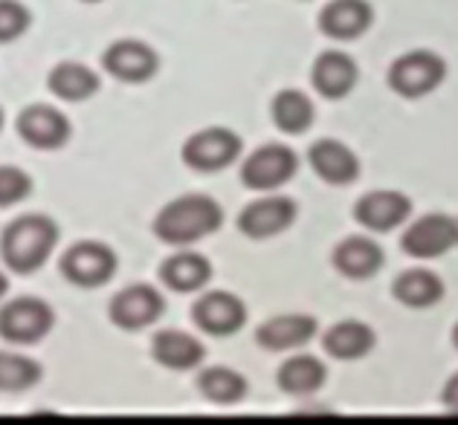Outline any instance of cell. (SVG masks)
<instances>
[{"mask_svg":"<svg viewBox=\"0 0 458 425\" xmlns=\"http://www.w3.org/2000/svg\"><path fill=\"white\" fill-rule=\"evenodd\" d=\"M30 9L18 0H0V44L21 38L30 29Z\"/></svg>","mask_w":458,"mask_h":425,"instance_id":"obj_29","label":"cell"},{"mask_svg":"<svg viewBox=\"0 0 458 425\" xmlns=\"http://www.w3.org/2000/svg\"><path fill=\"white\" fill-rule=\"evenodd\" d=\"M394 298L406 304V307H432L444 298V281L429 270H406L394 278L392 287Z\"/></svg>","mask_w":458,"mask_h":425,"instance_id":"obj_24","label":"cell"},{"mask_svg":"<svg viewBox=\"0 0 458 425\" xmlns=\"http://www.w3.org/2000/svg\"><path fill=\"white\" fill-rule=\"evenodd\" d=\"M453 345H455V350H458V324H455V330H453Z\"/></svg>","mask_w":458,"mask_h":425,"instance_id":"obj_33","label":"cell"},{"mask_svg":"<svg viewBox=\"0 0 458 425\" xmlns=\"http://www.w3.org/2000/svg\"><path fill=\"white\" fill-rule=\"evenodd\" d=\"M30 191H32L30 174H23L21 168L0 165V209H6V205H15L21 200H27Z\"/></svg>","mask_w":458,"mask_h":425,"instance_id":"obj_30","label":"cell"},{"mask_svg":"<svg viewBox=\"0 0 458 425\" xmlns=\"http://www.w3.org/2000/svg\"><path fill=\"white\" fill-rule=\"evenodd\" d=\"M383 261H386L383 249L369 238H348L334 249V266L345 278H354V281L371 278L383 266Z\"/></svg>","mask_w":458,"mask_h":425,"instance_id":"obj_21","label":"cell"},{"mask_svg":"<svg viewBox=\"0 0 458 425\" xmlns=\"http://www.w3.org/2000/svg\"><path fill=\"white\" fill-rule=\"evenodd\" d=\"M102 67L119 81L142 84L154 79V72L160 70V58H157V53L142 41H116L105 50Z\"/></svg>","mask_w":458,"mask_h":425,"instance_id":"obj_10","label":"cell"},{"mask_svg":"<svg viewBox=\"0 0 458 425\" xmlns=\"http://www.w3.org/2000/svg\"><path fill=\"white\" fill-rule=\"evenodd\" d=\"M6 289H9V281H6V275H4V272H0V298H4V296H6Z\"/></svg>","mask_w":458,"mask_h":425,"instance_id":"obj_32","label":"cell"},{"mask_svg":"<svg viewBox=\"0 0 458 425\" xmlns=\"http://www.w3.org/2000/svg\"><path fill=\"white\" fill-rule=\"evenodd\" d=\"M165 301L148 284H137L123 289L114 301H111V321L123 330H142V327L154 324L163 315Z\"/></svg>","mask_w":458,"mask_h":425,"instance_id":"obj_11","label":"cell"},{"mask_svg":"<svg viewBox=\"0 0 458 425\" xmlns=\"http://www.w3.org/2000/svg\"><path fill=\"white\" fill-rule=\"evenodd\" d=\"M299 171V156L287 145H264L247 156L241 168V182L252 191H273L291 182Z\"/></svg>","mask_w":458,"mask_h":425,"instance_id":"obj_6","label":"cell"},{"mask_svg":"<svg viewBox=\"0 0 458 425\" xmlns=\"http://www.w3.org/2000/svg\"><path fill=\"white\" fill-rule=\"evenodd\" d=\"M41 379V364L18 354H0V391L18 394L27 388L38 385Z\"/></svg>","mask_w":458,"mask_h":425,"instance_id":"obj_28","label":"cell"},{"mask_svg":"<svg viewBox=\"0 0 458 425\" xmlns=\"http://www.w3.org/2000/svg\"><path fill=\"white\" fill-rule=\"evenodd\" d=\"M325 376H328V371H325V364L319 359L293 356L279 368V388L284 394L308 396V394H317L325 385Z\"/></svg>","mask_w":458,"mask_h":425,"instance_id":"obj_25","label":"cell"},{"mask_svg":"<svg viewBox=\"0 0 458 425\" xmlns=\"http://www.w3.org/2000/svg\"><path fill=\"white\" fill-rule=\"evenodd\" d=\"M412 214V200L401 191H371L360 197L354 205L357 223H363L371 232H392Z\"/></svg>","mask_w":458,"mask_h":425,"instance_id":"obj_14","label":"cell"},{"mask_svg":"<svg viewBox=\"0 0 458 425\" xmlns=\"http://www.w3.org/2000/svg\"><path fill=\"white\" fill-rule=\"evenodd\" d=\"M357 79H360V70L354 64V58L345 53H334V50L322 53L310 70L313 88H317V93L325 96V99H343V96L354 90Z\"/></svg>","mask_w":458,"mask_h":425,"instance_id":"obj_16","label":"cell"},{"mask_svg":"<svg viewBox=\"0 0 458 425\" xmlns=\"http://www.w3.org/2000/svg\"><path fill=\"white\" fill-rule=\"evenodd\" d=\"M241 154V139L226 128H207L191 133L183 145V162L191 171H224L226 165H233Z\"/></svg>","mask_w":458,"mask_h":425,"instance_id":"obj_5","label":"cell"},{"mask_svg":"<svg viewBox=\"0 0 458 425\" xmlns=\"http://www.w3.org/2000/svg\"><path fill=\"white\" fill-rule=\"evenodd\" d=\"M375 21V12L366 0H331L319 15V29L334 41L360 38Z\"/></svg>","mask_w":458,"mask_h":425,"instance_id":"obj_15","label":"cell"},{"mask_svg":"<svg viewBox=\"0 0 458 425\" xmlns=\"http://www.w3.org/2000/svg\"><path fill=\"white\" fill-rule=\"evenodd\" d=\"M160 278L174 293H198V289L209 284L212 266L198 252H177L160 266Z\"/></svg>","mask_w":458,"mask_h":425,"instance_id":"obj_20","label":"cell"},{"mask_svg":"<svg viewBox=\"0 0 458 425\" xmlns=\"http://www.w3.org/2000/svg\"><path fill=\"white\" fill-rule=\"evenodd\" d=\"M116 272V254L105 243H76L62 254V275L81 289L105 287Z\"/></svg>","mask_w":458,"mask_h":425,"instance_id":"obj_7","label":"cell"},{"mask_svg":"<svg viewBox=\"0 0 458 425\" xmlns=\"http://www.w3.org/2000/svg\"><path fill=\"white\" fill-rule=\"evenodd\" d=\"M296 221V203L291 197H264L250 203L238 217V229L252 240H267L291 229Z\"/></svg>","mask_w":458,"mask_h":425,"instance_id":"obj_12","label":"cell"},{"mask_svg":"<svg viewBox=\"0 0 458 425\" xmlns=\"http://www.w3.org/2000/svg\"><path fill=\"white\" fill-rule=\"evenodd\" d=\"M55 315L50 304L23 296L0 307V338L9 345H35L53 330Z\"/></svg>","mask_w":458,"mask_h":425,"instance_id":"obj_3","label":"cell"},{"mask_svg":"<svg viewBox=\"0 0 458 425\" xmlns=\"http://www.w3.org/2000/svg\"><path fill=\"white\" fill-rule=\"evenodd\" d=\"M441 399H444V408H447L450 414H458V373L447 382V388H444Z\"/></svg>","mask_w":458,"mask_h":425,"instance_id":"obj_31","label":"cell"},{"mask_svg":"<svg viewBox=\"0 0 458 425\" xmlns=\"http://www.w3.org/2000/svg\"><path fill=\"white\" fill-rule=\"evenodd\" d=\"M18 137L38 151H55L70 139V121L62 111L32 104L18 116Z\"/></svg>","mask_w":458,"mask_h":425,"instance_id":"obj_9","label":"cell"},{"mask_svg":"<svg viewBox=\"0 0 458 425\" xmlns=\"http://www.w3.org/2000/svg\"><path fill=\"white\" fill-rule=\"evenodd\" d=\"M47 84H50L53 96H58V99L84 102L99 90V76H96L90 67L76 64V61H62V64H55L50 70Z\"/></svg>","mask_w":458,"mask_h":425,"instance_id":"obj_23","label":"cell"},{"mask_svg":"<svg viewBox=\"0 0 458 425\" xmlns=\"http://www.w3.org/2000/svg\"><path fill=\"white\" fill-rule=\"evenodd\" d=\"M191 319L209 336H233L247 324V307L238 296L218 289V293H203L195 301Z\"/></svg>","mask_w":458,"mask_h":425,"instance_id":"obj_8","label":"cell"},{"mask_svg":"<svg viewBox=\"0 0 458 425\" xmlns=\"http://www.w3.org/2000/svg\"><path fill=\"white\" fill-rule=\"evenodd\" d=\"M0 125H4V111H0Z\"/></svg>","mask_w":458,"mask_h":425,"instance_id":"obj_36","label":"cell"},{"mask_svg":"<svg viewBox=\"0 0 458 425\" xmlns=\"http://www.w3.org/2000/svg\"><path fill=\"white\" fill-rule=\"evenodd\" d=\"M273 121L284 133H305L313 125V104L302 90H282L273 99Z\"/></svg>","mask_w":458,"mask_h":425,"instance_id":"obj_26","label":"cell"},{"mask_svg":"<svg viewBox=\"0 0 458 425\" xmlns=\"http://www.w3.org/2000/svg\"><path fill=\"white\" fill-rule=\"evenodd\" d=\"M447 76V64L444 58L427 50H415L403 58H397L389 70V84L397 96L403 99H420L438 88Z\"/></svg>","mask_w":458,"mask_h":425,"instance_id":"obj_4","label":"cell"},{"mask_svg":"<svg viewBox=\"0 0 458 425\" xmlns=\"http://www.w3.org/2000/svg\"><path fill=\"white\" fill-rule=\"evenodd\" d=\"M224 223V209L212 197L203 194H189V197H177L157 214L154 235L168 246H189L207 235L218 232Z\"/></svg>","mask_w":458,"mask_h":425,"instance_id":"obj_1","label":"cell"},{"mask_svg":"<svg viewBox=\"0 0 458 425\" xmlns=\"http://www.w3.org/2000/svg\"><path fill=\"white\" fill-rule=\"evenodd\" d=\"M317 336V319L310 315H276L256 330V342L264 350H293L308 345Z\"/></svg>","mask_w":458,"mask_h":425,"instance_id":"obj_17","label":"cell"},{"mask_svg":"<svg viewBox=\"0 0 458 425\" xmlns=\"http://www.w3.org/2000/svg\"><path fill=\"white\" fill-rule=\"evenodd\" d=\"M200 394L218 405H233L247 394V379L233 368H207L198 376Z\"/></svg>","mask_w":458,"mask_h":425,"instance_id":"obj_27","label":"cell"},{"mask_svg":"<svg viewBox=\"0 0 458 425\" xmlns=\"http://www.w3.org/2000/svg\"><path fill=\"white\" fill-rule=\"evenodd\" d=\"M322 347H325V354L340 362L363 359L366 354H371V347H375V330L363 321H340L325 333Z\"/></svg>","mask_w":458,"mask_h":425,"instance_id":"obj_22","label":"cell"},{"mask_svg":"<svg viewBox=\"0 0 458 425\" xmlns=\"http://www.w3.org/2000/svg\"><path fill=\"white\" fill-rule=\"evenodd\" d=\"M55 243H58V229L50 217L27 214L6 226L4 238H0V254H4V263L9 270L30 275L47 263Z\"/></svg>","mask_w":458,"mask_h":425,"instance_id":"obj_2","label":"cell"},{"mask_svg":"<svg viewBox=\"0 0 458 425\" xmlns=\"http://www.w3.org/2000/svg\"><path fill=\"white\" fill-rule=\"evenodd\" d=\"M455 243H458V221H455Z\"/></svg>","mask_w":458,"mask_h":425,"instance_id":"obj_34","label":"cell"},{"mask_svg":"<svg viewBox=\"0 0 458 425\" xmlns=\"http://www.w3.org/2000/svg\"><path fill=\"white\" fill-rule=\"evenodd\" d=\"M84 4H99V0H84Z\"/></svg>","mask_w":458,"mask_h":425,"instance_id":"obj_35","label":"cell"},{"mask_svg":"<svg viewBox=\"0 0 458 425\" xmlns=\"http://www.w3.org/2000/svg\"><path fill=\"white\" fill-rule=\"evenodd\" d=\"M310 168L331 186H348L360 174V160L336 139H319L310 148Z\"/></svg>","mask_w":458,"mask_h":425,"instance_id":"obj_18","label":"cell"},{"mask_svg":"<svg viewBox=\"0 0 458 425\" xmlns=\"http://www.w3.org/2000/svg\"><path fill=\"white\" fill-rule=\"evenodd\" d=\"M401 246L412 258H438L455 246V221L447 214H427L403 232Z\"/></svg>","mask_w":458,"mask_h":425,"instance_id":"obj_13","label":"cell"},{"mask_svg":"<svg viewBox=\"0 0 458 425\" xmlns=\"http://www.w3.org/2000/svg\"><path fill=\"white\" fill-rule=\"evenodd\" d=\"M151 356L168 371H191L207 359V347L189 333L163 330L151 338Z\"/></svg>","mask_w":458,"mask_h":425,"instance_id":"obj_19","label":"cell"}]
</instances>
